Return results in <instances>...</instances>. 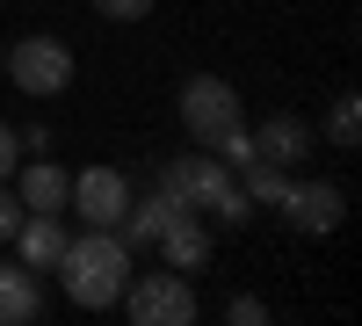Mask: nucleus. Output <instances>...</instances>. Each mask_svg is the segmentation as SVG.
<instances>
[{"label": "nucleus", "mask_w": 362, "mask_h": 326, "mask_svg": "<svg viewBox=\"0 0 362 326\" xmlns=\"http://www.w3.org/2000/svg\"><path fill=\"white\" fill-rule=\"evenodd\" d=\"M225 319H232V326H261V319H268V305H261V298H232V305H225Z\"/></svg>", "instance_id": "f3484780"}, {"label": "nucleus", "mask_w": 362, "mask_h": 326, "mask_svg": "<svg viewBox=\"0 0 362 326\" xmlns=\"http://www.w3.org/2000/svg\"><path fill=\"white\" fill-rule=\"evenodd\" d=\"M0 73H8L22 95H66V87H73V44H66V37H51V29H37V37L8 44Z\"/></svg>", "instance_id": "39448f33"}, {"label": "nucleus", "mask_w": 362, "mask_h": 326, "mask_svg": "<svg viewBox=\"0 0 362 326\" xmlns=\"http://www.w3.org/2000/svg\"><path fill=\"white\" fill-rule=\"evenodd\" d=\"M116 305H124L138 326H189V319L203 312V305H196V283L181 276V269H153V276L131 269V283H124V298H116Z\"/></svg>", "instance_id": "20e7f679"}, {"label": "nucleus", "mask_w": 362, "mask_h": 326, "mask_svg": "<svg viewBox=\"0 0 362 326\" xmlns=\"http://www.w3.org/2000/svg\"><path fill=\"white\" fill-rule=\"evenodd\" d=\"M66 240H73L66 211H22V225H15V254H22V269H37V276H51V269H58Z\"/></svg>", "instance_id": "6e6552de"}, {"label": "nucleus", "mask_w": 362, "mask_h": 326, "mask_svg": "<svg viewBox=\"0 0 362 326\" xmlns=\"http://www.w3.org/2000/svg\"><path fill=\"white\" fill-rule=\"evenodd\" d=\"M283 218L305 232V240H326V232H341V218H348V196L334 189V182H290V196H283Z\"/></svg>", "instance_id": "0eeeda50"}, {"label": "nucleus", "mask_w": 362, "mask_h": 326, "mask_svg": "<svg viewBox=\"0 0 362 326\" xmlns=\"http://www.w3.org/2000/svg\"><path fill=\"white\" fill-rule=\"evenodd\" d=\"M95 15H109V22H145L153 15V0H87Z\"/></svg>", "instance_id": "2eb2a0df"}, {"label": "nucleus", "mask_w": 362, "mask_h": 326, "mask_svg": "<svg viewBox=\"0 0 362 326\" xmlns=\"http://www.w3.org/2000/svg\"><path fill=\"white\" fill-rule=\"evenodd\" d=\"M37 312H44L37 269H22V261H0V326H29Z\"/></svg>", "instance_id": "f8f14e48"}, {"label": "nucleus", "mask_w": 362, "mask_h": 326, "mask_svg": "<svg viewBox=\"0 0 362 326\" xmlns=\"http://www.w3.org/2000/svg\"><path fill=\"white\" fill-rule=\"evenodd\" d=\"M22 167V138H15V124H0V182Z\"/></svg>", "instance_id": "a211bd4d"}, {"label": "nucleus", "mask_w": 362, "mask_h": 326, "mask_svg": "<svg viewBox=\"0 0 362 326\" xmlns=\"http://www.w3.org/2000/svg\"><path fill=\"white\" fill-rule=\"evenodd\" d=\"M239 124H247V102H239L232 80H218V73H189L181 80V131H189V145H218Z\"/></svg>", "instance_id": "7ed1b4c3"}, {"label": "nucleus", "mask_w": 362, "mask_h": 326, "mask_svg": "<svg viewBox=\"0 0 362 326\" xmlns=\"http://www.w3.org/2000/svg\"><path fill=\"white\" fill-rule=\"evenodd\" d=\"M153 247H160V261H167V269H181V276H203V269H210V247H218V240H210V225H203L196 211H181V218L160 232Z\"/></svg>", "instance_id": "1a4fd4ad"}, {"label": "nucleus", "mask_w": 362, "mask_h": 326, "mask_svg": "<svg viewBox=\"0 0 362 326\" xmlns=\"http://www.w3.org/2000/svg\"><path fill=\"white\" fill-rule=\"evenodd\" d=\"M15 225H22V196H15L8 182H0V247L15 240Z\"/></svg>", "instance_id": "dca6fc26"}, {"label": "nucleus", "mask_w": 362, "mask_h": 326, "mask_svg": "<svg viewBox=\"0 0 362 326\" xmlns=\"http://www.w3.org/2000/svg\"><path fill=\"white\" fill-rule=\"evenodd\" d=\"M0 58H8V44H0Z\"/></svg>", "instance_id": "aec40b11"}, {"label": "nucleus", "mask_w": 362, "mask_h": 326, "mask_svg": "<svg viewBox=\"0 0 362 326\" xmlns=\"http://www.w3.org/2000/svg\"><path fill=\"white\" fill-rule=\"evenodd\" d=\"M326 138H334L341 153H355V145H362V95H341V102H334V116H326Z\"/></svg>", "instance_id": "4468645a"}, {"label": "nucleus", "mask_w": 362, "mask_h": 326, "mask_svg": "<svg viewBox=\"0 0 362 326\" xmlns=\"http://www.w3.org/2000/svg\"><path fill=\"white\" fill-rule=\"evenodd\" d=\"M254 160L297 174V160H312V124H305V116H268V124L254 131Z\"/></svg>", "instance_id": "9d476101"}, {"label": "nucleus", "mask_w": 362, "mask_h": 326, "mask_svg": "<svg viewBox=\"0 0 362 326\" xmlns=\"http://www.w3.org/2000/svg\"><path fill=\"white\" fill-rule=\"evenodd\" d=\"M290 182H297V174H290V167H268V160H247V167H239V189H247L254 211H283Z\"/></svg>", "instance_id": "ddd939ff"}, {"label": "nucleus", "mask_w": 362, "mask_h": 326, "mask_svg": "<svg viewBox=\"0 0 362 326\" xmlns=\"http://www.w3.org/2000/svg\"><path fill=\"white\" fill-rule=\"evenodd\" d=\"M15 138H22V153H51V131H44V124H29V131H15Z\"/></svg>", "instance_id": "6ab92c4d"}, {"label": "nucleus", "mask_w": 362, "mask_h": 326, "mask_svg": "<svg viewBox=\"0 0 362 326\" xmlns=\"http://www.w3.org/2000/svg\"><path fill=\"white\" fill-rule=\"evenodd\" d=\"M15 174H22V189H15L22 211H66V196H73V174H66V167H51V160L37 153V160L15 167Z\"/></svg>", "instance_id": "9b49d317"}, {"label": "nucleus", "mask_w": 362, "mask_h": 326, "mask_svg": "<svg viewBox=\"0 0 362 326\" xmlns=\"http://www.w3.org/2000/svg\"><path fill=\"white\" fill-rule=\"evenodd\" d=\"M51 276L66 283V298H73L80 312H109L116 298H124V283H131V247H124V232H116V225L73 232Z\"/></svg>", "instance_id": "f257e3e1"}, {"label": "nucleus", "mask_w": 362, "mask_h": 326, "mask_svg": "<svg viewBox=\"0 0 362 326\" xmlns=\"http://www.w3.org/2000/svg\"><path fill=\"white\" fill-rule=\"evenodd\" d=\"M66 211H80L87 225H116V218L131 211V174L124 167H87V174H73Z\"/></svg>", "instance_id": "423d86ee"}, {"label": "nucleus", "mask_w": 362, "mask_h": 326, "mask_svg": "<svg viewBox=\"0 0 362 326\" xmlns=\"http://www.w3.org/2000/svg\"><path fill=\"white\" fill-rule=\"evenodd\" d=\"M160 189L181 203V211L218 218V225H247V218H254V203H247V189H239V174L210 153V145H189L181 160H167V167H160Z\"/></svg>", "instance_id": "f03ea898"}]
</instances>
